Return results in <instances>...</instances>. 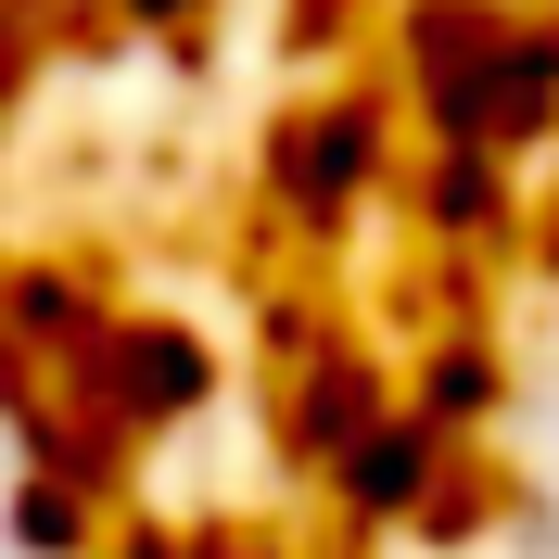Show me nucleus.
<instances>
[{
    "label": "nucleus",
    "instance_id": "f257e3e1",
    "mask_svg": "<svg viewBox=\"0 0 559 559\" xmlns=\"http://www.w3.org/2000/svg\"><path fill=\"white\" fill-rule=\"evenodd\" d=\"M0 559H13V457H0Z\"/></svg>",
    "mask_w": 559,
    "mask_h": 559
},
{
    "label": "nucleus",
    "instance_id": "f03ea898",
    "mask_svg": "<svg viewBox=\"0 0 559 559\" xmlns=\"http://www.w3.org/2000/svg\"><path fill=\"white\" fill-rule=\"evenodd\" d=\"M534 484H547V522H559V457H547V471H534Z\"/></svg>",
    "mask_w": 559,
    "mask_h": 559
}]
</instances>
